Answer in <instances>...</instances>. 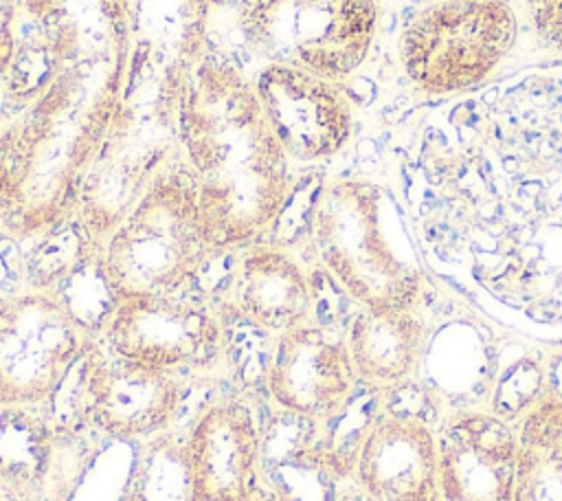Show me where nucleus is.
<instances>
[{
    "label": "nucleus",
    "instance_id": "f257e3e1",
    "mask_svg": "<svg viewBox=\"0 0 562 501\" xmlns=\"http://www.w3.org/2000/svg\"><path fill=\"white\" fill-rule=\"evenodd\" d=\"M127 51L121 0H20L0 77V226L55 229L77 209L114 116Z\"/></svg>",
    "mask_w": 562,
    "mask_h": 501
},
{
    "label": "nucleus",
    "instance_id": "f03ea898",
    "mask_svg": "<svg viewBox=\"0 0 562 501\" xmlns=\"http://www.w3.org/2000/svg\"><path fill=\"white\" fill-rule=\"evenodd\" d=\"M121 4L127 29L121 90L75 209L97 250L180 149L182 101L204 55L209 24V0Z\"/></svg>",
    "mask_w": 562,
    "mask_h": 501
},
{
    "label": "nucleus",
    "instance_id": "7ed1b4c3",
    "mask_svg": "<svg viewBox=\"0 0 562 501\" xmlns=\"http://www.w3.org/2000/svg\"><path fill=\"white\" fill-rule=\"evenodd\" d=\"M180 152L215 253L255 244L288 204L290 156L233 62H198L180 112Z\"/></svg>",
    "mask_w": 562,
    "mask_h": 501
},
{
    "label": "nucleus",
    "instance_id": "20e7f679",
    "mask_svg": "<svg viewBox=\"0 0 562 501\" xmlns=\"http://www.w3.org/2000/svg\"><path fill=\"white\" fill-rule=\"evenodd\" d=\"M101 275L112 301L173 294L215 255L187 165L171 163L101 246Z\"/></svg>",
    "mask_w": 562,
    "mask_h": 501
},
{
    "label": "nucleus",
    "instance_id": "39448f33",
    "mask_svg": "<svg viewBox=\"0 0 562 501\" xmlns=\"http://www.w3.org/2000/svg\"><path fill=\"white\" fill-rule=\"evenodd\" d=\"M389 215L384 191L362 180L323 187L310 213L321 264L362 308H411L419 294V268Z\"/></svg>",
    "mask_w": 562,
    "mask_h": 501
},
{
    "label": "nucleus",
    "instance_id": "423d86ee",
    "mask_svg": "<svg viewBox=\"0 0 562 501\" xmlns=\"http://www.w3.org/2000/svg\"><path fill=\"white\" fill-rule=\"evenodd\" d=\"M373 0H239L237 24L266 64L336 81L364 59L375 31Z\"/></svg>",
    "mask_w": 562,
    "mask_h": 501
},
{
    "label": "nucleus",
    "instance_id": "0eeeda50",
    "mask_svg": "<svg viewBox=\"0 0 562 501\" xmlns=\"http://www.w3.org/2000/svg\"><path fill=\"white\" fill-rule=\"evenodd\" d=\"M99 334L53 290L0 297V407H44Z\"/></svg>",
    "mask_w": 562,
    "mask_h": 501
},
{
    "label": "nucleus",
    "instance_id": "6e6552de",
    "mask_svg": "<svg viewBox=\"0 0 562 501\" xmlns=\"http://www.w3.org/2000/svg\"><path fill=\"white\" fill-rule=\"evenodd\" d=\"M516 33L509 7L496 0H448L422 11L402 37L406 73L430 90L481 81Z\"/></svg>",
    "mask_w": 562,
    "mask_h": 501
},
{
    "label": "nucleus",
    "instance_id": "1a4fd4ad",
    "mask_svg": "<svg viewBox=\"0 0 562 501\" xmlns=\"http://www.w3.org/2000/svg\"><path fill=\"white\" fill-rule=\"evenodd\" d=\"M99 338L134 363L182 376L211 365L224 341L217 314L182 292L112 301Z\"/></svg>",
    "mask_w": 562,
    "mask_h": 501
},
{
    "label": "nucleus",
    "instance_id": "9d476101",
    "mask_svg": "<svg viewBox=\"0 0 562 501\" xmlns=\"http://www.w3.org/2000/svg\"><path fill=\"white\" fill-rule=\"evenodd\" d=\"M184 376L158 371L112 352L101 338L79 365L77 402L83 420L112 437H147L178 415Z\"/></svg>",
    "mask_w": 562,
    "mask_h": 501
},
{
    "label": "nucleus",
    "instance_id": "9b49d317",
    "mask_svg": "<svg viewBox=\"0 0 562 501\" xmlns=\"http://www.w3.org/2000/svg\"><path fill=\"white\" fill-rule=\"evenodd\" d=\"M261 433L239 398L204 407L184 444L189 501H274L261 475Z\"/></svg>",
    "mask_w": 562,
    "mask_h": 501
},
{
    "label": "nucleus",
    "instance_id": "f8f14e48",
    "mask_svg": "<svg viewBox=\"0 0 562 501\" xmlns=\"http://www.w3.org/2000/svg\"><path fill=\"white\" fill-rule=\"evenodd\" d=\"M263 382L274 409L327 424L349 404L358 378L345 338L303 323L277 334Z\"/></svg>",
    "mask_w": 562,
    "mask_h": 501
},
{
    "label": "nucleus",
    "instance_id": "ddd939ff",
    "mask_svg": "<svg viewBox=\"0 0 562 501\" xmlns=\"http://www.w3.org/2000/svg\"><path fill=\"white\" fill-rule=\"evenodd\" d=\"M252 86L290 158L321 160L347 143L351 134L349 103L329 79L266 64Z\"/></svg>",
    "mask_w": 562,
    "mask_h": 501
},
{
    "label": "nucleus",
    "instance_id": "4468645a",
    "mask_svg": "<svg viewBox=\"0 0 562 501\" xmlns=\"http://www.w3.org/2000/svg\"><path fill=\"white\" fill-rule=\"evenodd\" d=\"M437 450L439 501H514L518 435L501 417H457Z\"/></svg>",
    "mask_w": 562,
    "mask_h": 501
},
{
    "label": "nucleus",
    "instance_id": "2eb2a0df",
    "mask_svg": "<svg viewBox=\"0 0 562 501\" xmlns=\"http://www.w3.org/2000/svg\"><path fill=\"white\" fill-rule=\"evenodd\" d=\"M439 450L426 422L384 415L371 422L353 455L356 483L378 501H439Z\"/></svg>",
    "mask_w": 562,
    "mask_h": 501
},
{
    "label": "nucleus",
    "instance_id": "dca6fc26",
    "mask_svg": "<svg viewBox=\"0 0 562 501\" xmlns=\"http://www.w3.org/2000/svg\"><path fill=\"white\" fill-rule=\"evenodd\" d=\"M321 422L277 409L261 433V475L274 501H336L351 464L321 433Z\"/></svg>",
    "mask_w": 562,
    "mask_h": 501
},
{
    "label": "nucleus",
    "instance_id": "f3484780",
    "mask_svg": "<svg viewBox=\"0 0 562 501\" xmlns=\"http://www.w3.org/2000/svg\"><path fill=\"white\" fill-rule=\"evenodd\" d=\"M226 294L244 321L274 336L310 323L314 308L307 272L292 253L274 244L237 248Z\"/></svg>",
    "mask_w": 562,
    "mask_h": 501
},
{
    "label": "nucleus",
    "instance_id": "a211bd4d",
    "mask_svg": "<svg viewBox=\"0 0 562 501\" xmlns=\"http://www.w3.org/2000/svg\"><path fill=\"white\" fill-rule=\"evenodd\" d=\"M61 444L42 407H0V501H42L61 470Z\"/></svg>",
    "mask_w": 562,
    "mask_h": 501
},
{
    "label": "nucleus",
    "instance_id": "6ab92c4d",
    "mask_svg": "<svg viewBox=\"0 0 562 501\" xmlns=\"http://www.w3.org/2000/svg\"><path fill=\"white\" fill-rule=\"evenodd\" d=\"M345 343L358 382L373 391H393L415 371L424 327L411 308H362Z\"/></svg>",
    "mask_w": 562,
    "mask_h": 501
},
{
    "label": "nucleus",
    "instance_id": "aec40b11",
    "mask_svg": "<svg viewBox=\"0 0 562 501\" xmlns=\"http://www.w3.org/2000/svg\"><path fill=\"white\" fill-rule=\"evenodd\" d=\"M516 435L514 501H562V398L529 409Z\"/></svg>",
    "mask_w": 562,
    "mask_h": 501
},
{
    "label": "nucleus",
    "instance_id": "412c9836",
    "mask_svg": "<svg viewBox=\"0 0 562 501\" xmlns=\"http://www.w3.org/2000/svg\"><path fill=\"white\" fill-rule=\"evenodd\" d=\"M529 7L542 37L562 48V0H529Z\"/></svg>",
    "mask_w": 562,
    "mask_h": 501
},
{
    "label": "nucleus",
    "instance_id": "4be33fe9",
    "mask_svg": "<svg viewBox=\"0 0 562 501\" xmlns=\"http://www.w3.org/2000/svg\"><path fill=\"white\" fill-rule=\"evenodd\" d=\"M20 0H0V75L4 73L13 48V18Z\"/></svg>",
    "mask_w": 562,
    "mask_h": 501
},
{
    "label": "nucleus",
    "instance_id": "5701e85b",
    "mask_svg": "<svg viewBox=\"0 0 562 501\" xmlns=\"http://www.w3.org/2000/svg\"><path fill=\"white\" fill-rule=\"evenodd\" d=\"M336 501H378L371 494H367L358 483L353 488H345Z\"/></svg>",
    "mask_w": 562,
    "mask_h": 501
}]
</instances>
